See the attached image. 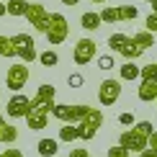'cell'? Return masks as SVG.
I'll use <instances>...</instances> for the list:
<instances>
[{
	"instance_id": "obj_1",
	"label": "cell",
	"mask_w": 157,
	"mask_h": 157,
	"mask_svg": "<svg viewBox=\"0 0 157 157\" xmlns=\"http://www.w3.org/2000/svg\"><path fill=\"white\" fill-rule=\"evenodd\" d=\"M88 111H90V106H82V103H75V106H70V103H54L52 116L59 119L62 124H80Z\"/></svg>"
},
{
	"instance_id": "obj_2",
	"label": "cell",
	"mask_w": 157,
	"mask_h": 157,
	"mask_svg": "<svg viewBox=\"0 0 157 157\" xmlns=\"http://www.w3.org/2000/svg\"><path fill=\"white\" fill-rule=\"evenodd\" d=\"M70 34V23L67 18L62 16V13H52L49 16V29H47V41L52 47H57V44H62L64 39Z\"/></svg>"
},
{
	"instance_id": "obj_3",
	"label": "cell",
	"mask_w": 157,
	"mask_h": 157,
	"mask_svg": "<svg viewBox=\"0 0 157 157\" xmlns=\"http://www.w3.org/2000/svg\"><path fill=\"white\" fill-rule=\"evenodd\" d=\"M139 16L136 5H106L101 10L103 23H119V21H134Z\"/></svg>"
},
{
	"instance_id": "obj_4",
	"label": "cell",
	"mask_w": 157,
	"mask_h": 157,
	"mask_svg": "<svg viewBox=\"0 0 157 157\" xmlns=\"http://www.w3.org/2000/svg\"><path fill=\"white\" fill-rule=\"evenodd\" d=\"M77 126H80V139H82V142L93 139V136L98 134V129L103 126V111L90 106V111L85 113V119H82L80 124H77Z\"/></svg>"
},
{
	"instance_id": "obj_5",
	"label": "cell",
	"mask_w": 157,
	"mask_h": 157,
	"mask_svg": "<svg viewBox=\"0 0 157 157\" xmlns=\"http://www.w3.org/2000/svg\"><path fill=\"white\" fill-rule=\"evenodd\" d=\"M54 85H49V82H44V85H39V90H36V95L31 98V108L29 111H44V113H52V108H54Z\"/></svg>"
},
{
	"instance_id": "obj_6",
	"label": "cell",
	"mask_w": 157,
	"mask_h": 157,
	"mask_svg": "<svg viewBox=\"0 0 157 157\" xmlns=\"http://www.w3.org/2000/svg\"><path fill=\"white\" fill-rule=\"evenodd\" d=\"M29 64L26 62H18L13 64V67H8V75H5V85H8V90H13V93H21V90L26 88V82H29Z\"/></svg>"
},
{
	"instance_id": "obj_7",
	"label": "cell",
	"mask_w": 157,
	"mask_h": 157,
	"mask_svg": "<svg viewBox=\"0 0 157 157\" xmlns=\"http://www.w3.org/2000/svg\"><path fill=\"white\" fill-rule=\"evenodd\" d=\"M119 144L121 147H126L129 152H142V149H147L149 147V136H144L142 132H136V129H126V132H121L119 136Z\"/></svg>"
},
{
	"instance_id": "obj_8",
	"label": "cell",
	"mask_w": 157,
	"mask_h": 157,
	"mask_svg": "<svg viewBox=\"0 0 157 157\" xmlns=\"http://www.w3.org/2000/svg\"><path fill=\"white\" fill-rule=\"evenodd\" d=\"M49 16H52V13L44 8V3H31L29 10H26L29 23L34 26L36 31H41V34H47V29H49Z\"/></svg>"
},
{
	"instance_id": "obj_9",
	"label": "cell",
	"mask_w": 157,
	"mask_h": 157,
	"mask_svg": "<svg viewBox=\"0 0 157 157\" xmlns=\"http://www.w3.org/2000/svg\"><path fill=\"white\" fill-rule=\"evenodd\" d=\"M13 44H16V52H18V57H21V62L29 64V62L39 59L34 36H29V34H16V36H13Z\"/></svg>"
},
{
	"instance_id": "obj_10",
	"label": "cell",
	"mask_w": 157,
	"mask_h": 157,
	"mask_svg": "<svg viewBox=\"0 0 157 157\" xmlns=\"http://www.w3.org/2000/svg\"><path fill=\"white\" fill-rule=\"evenodd\" d=\"M95 57H98V44L93 39H80L75 44V49H72L75 64H90V59H95Z\"/></svg>"
},
{
	"instance_id": "obj_11",
	"label": "cell",
	"mask_w": 157,
	"mask_h": 157,
	"mask_svg": "<svg viewBox=\"0 0 157 157\" xmlns=\"http://www.w3.org/2000/svg\"><path fill=\"white\" fill-rule=\"evenodd\" d=\"M121 98V80H103L101 88H98V103L101 106H113Z\"/></svg>"
},
{
	"instance_id": "obj_12",
	"label": "cell",
	"mask_w": 157,
	"mask_h": 157,
	"mask_svg": "<svg viewBox=\"0 0 157 157\" xmlns=\"http://www.w3.org/2000/svg\"><path fill=\"white\" fill-rule=\"evenodd\" d=\"M29 108H31V98H26L21 93H16L8 101V116H10V119H26Z\"/></svg>"
},
{
	"instance_id": "obj_13",
	"label": "cell",
	"mask_w": 157,
	"mask_h": 157,
	"mask_svg": "<svg viewBox=\"0 0 157 157\" xmlns=\"http://www.w3.org/2000/svg\"><path fill=\"white\" fill-rule=\"evenodd\" d=\"M136 95H139L142 103H152V101H157V80H155V77H152V80H142L139 90H136Z\"/></svg>"
},
{
	"instance_id": "obj_14",
	"label": "cell",
	"mask_w": 157,
	"mask_h": 157,
	"mask_svg": "<svg viewBox=\"0 0 157 157\" xmlns=\"http://www.w3.org/2000/svg\"><path fill=\"white\" fill-rule=\"evenodd\" d=\"M26 124H29V129H34V132L47 129L49 113H44V111H29V113H26Z\"/></svg>"
},
{
	"instance_id": "obj_15",
	"label": "cell",
	"mask_w": 157,
	"mask_h": 157,
	"mask_svg": "<svg viewBox=\"0 0 157 157\" xmlns=\"http://www.w3.org/2000/svg\"><path fill=\"white\" fill-rule=\"evenodd\" d=\"M101 23H103V18H101V13H95V10H88V13H82V16H80V26H82L85 31L101 29Z\"/></svg>"
},
{
	"instance_id": "obj_16",
	"label": "cell",
	"mask_w": 157,
	"mask_h": 157,
	"mask_svg": "<svg viewBox=\"0 0 157 157\" xmlns=\"http://www.w3.org/2000/svg\"><path fill=\"white\" fill-rule=\"evenodd\" d=\"M119 75H121V80H136V77L142 75V67H136L134 59H126L119 67Z\"/></svg>"
},
{
	"instance_id": "obj_17",
	"label": "cell",
	"mask_w": 157,
	"mask_h": 157,
	"mask_svg": "<svg viewBox=\"0 0 157 157\" xmlns=\"http://www.w3.org/2000/svg\"><path fill=\"white\" fill-rule=\"evenodd\" d=\"M119 54L124 57V59H139V57H142V54H144V49H142V47H139V44H136V41H134V39H129V41H126V44H124V49L119 52Z\"/></svg>"
},
{
	"instance_id": "obj_18",
	"label": "cell",
	"mask_w": 157,
	"mask_h": 157,
	"mask_svg": "<svg viewBox=\"0 0 157 157\" xmlns=\"http://www.w3.org/2000/svg\"><path fill=\"white\" fill-rule=\"evenodd\" d=\"M18 139V129L13 126V124H0V144H13V142Z\"/></svg>"
},
{
	"instance_id": "obj_19",
	"label": "cell",
	"mask_w": 157,
	"mask_h": 157,
	"mask_svg": "<svg viewBox=\"0 0 157 157\" xmlns=\"http://www.w3.org/2000/svg\"><path fill=\"white\" fill-rule=\"evenodd\" d=\"M36 149H39V155H41V157H54L57 149H59V142H57V139H39Z\"/></svg>"
},
{
	"instance_id": "obj_20",
	"label": "cell",
	"mask_w": 157,
	"mask_h": 157,
	"mask_svg": "<svg viewBox=\"0 0 157 157\" xmlns=\"http://www.w3.org/2000/svg\"><path fill=\"white\" fill-rule=\"evenodd\" d=\"M0 57H5V59L18 57L16 44H13V36H3V34H0Z\"/></svg>"
},
{
	"instance_id": "obj_21",
	"label": "cell",
	"mask_w": 157,
	"mask_h": 157,
	"mask_svg": "<svg viewBox=\"0 0 157 157\" xmlns=\"http://www.w3.org/2000/svg\"><path fill=\"white\" fill-rule=\"evenodd\" d=\"M59 139H62V142H75V139H80V126H77V124H62Z\"/></svg>"
},
{
	"instance_id": "obj_22",
	"label": "cell",
	"mask_w": 157,
	"mask_h": 157,
	"mask_svg": "<svg viewBox=\"0 0 157 157\" xmlns=\"http://www.w3.org/2000/svg\"><path fill=\"white\" fill-rule=\"evenodd\" d=\"M8 16H26V10H29V0H8Z\"/></svg>"
},
{
	"instance_id": "obj_23",
	"label": "cell",
	"mask_w": 157,
	"mask_h": 157,
	"mask_svg": "<svg viewBox=\"0 0 157 157\" xmlns=\"http://www.w3.org/2000/svg\"><path fill=\"white\" fill-rule=\"evenodd\" d=\"M132 39H134L136 44H139L142 49H149V47H155V34H152V31H147V29H144V31H136V34H134Z\"/></svg>"
},
{
	"instance_id": "obj_24",
	"label": "cell",
	"mask_w": 157,
	"mask_h": 157,
	"mask_svg": "<svg viewBox=\"0 0 157 157\" xmlns=\"http://www.w3.org/2000/svg\"><path fill=\"white\" fill-rule=\"evenodd\" d=\"M126 41H129V36H126V34H111V36H108V47L113 49V52H121Z\"/></svg>"
},
{
	"instance_id": "obj_25",
	"label": "cell",
	"mask_w": 157,
	"mask_h": 157,
	"mask_svg": "<svg viewBox=\"0 0 157 157\" xmlns=\"http://www.w3.org/2000/svg\"><path fill=\"white\" fill-rule=\"evenodd\" d=\"M39 62H41L44 67H54V64L59 62V57H57V52L47 49V52H44V54H39Z\"/></svg>"
},
{
	"instance_id": "obj_26",
	"label": "cell",
	"mask_w": 157,
	"mask_h": 157,
	"mask_svg": "<svg viewBox=\"0 0 157 157\" xmlns=\"http://www.w3.org/2000/svg\"><path fill=\"white\" fill-rule=\"evenodd\" d=\"M111 67H116V62H113V57H111V54L98 57V70H111Z\"/></svg>"
},
{
	"instance_id": "obj_27",
	"label": "cell",
	"mask_w": 157,
	"mask_h": 157,
	"mask_svg": "<svg viewBox=\"0 0 157 157\" xmlns=\"http://www.w3.org/2000/svg\"><path fill=\"white\" fill-rule=\"evenodd\" d=\"M134 129H136V132H142L144 136H152V132H155L152 121H139V124H134Z\"/></svg>"
},
{
	"instance_id": "obj_28",
	"label": "cell",
	"mask_w": 157,
	"mask_h": 157,
	"mask_svg": "<svg viewBox=\"0 0 157 157\" xmlns=\"http://www.w3.org/2000/svg\"><path fill=\"white\" fill-rule=\"evenodd\" d=\"M108 157H132V152H129L126 147L116 144V147H111V149H108Z\"/></svg>"
},
{
	"instance_id": "obj_29",
	"label": "cell",
	"mask_w": 157,
	"mask_h": 157,
	"mask_svg": "<svg viewBox=\"0 0 157 157\" xmlns=\"http://www.w3.org/2000/svg\"><path fill=\"white\" fill-rule=\"evenodd\" d=\"M155 75H157V62H155V64H147V67H142V75H139V77H142V80H152Z\"/></svg>"
},
{
	"instance_id": "obj_30",
	"label": "cell",
	"mask_w": 157,
	"mask_h": 157,
	"mask_svg": "<svg viewBox=\"0 0 157 157\" xmlns=\"http://www.w3.org/2000/svg\"><path fill=\"white\" fill-rule=\"evenodd\" d=\"M144 26H147V31H152V34H157V13H155V10L149 13V16H147Z\"/></svg>"
},
{
	"instance_id": "obj_31",
	"label": "cell",
	"mask_w": 157,
	"mask_h": 157,
	"mask_svg": "<svg viewBox=\"0 0 157 157\" xmlns=\"http://www.w3.org/2000/svg\"><path fill=\"white\" fill-rule=\"evenodd\" d=\"M119 124L121 126H134V113L132 111H124V113L119 116Z\"/></svg>"
},
{
	"instance_id": "obj_32",
	"label": "cell",
	"mask_w": 157,
	"mask_h": 157,
	"mask_svg": "<svg viewBox=\"0 0 157 157\" xmlns=\"http://www.w3.org/2000/svg\"><path fill=\"white\" fill-rule=\"evenodd\" d=\"M82 82H85V80H82V75H77V72L67 77V85H70V88H80Z\"/></svg>"
},
{
	"instance_id": "obj_33",
	"label": "cell",
	"mask_w": 157,
	"mask_h": 157,
	"mask_svg": "<svg viewBox=\"0 0 157 157\" xmlns=\"http://www.w3.org/2000/svg\"><path fill=\"white\" fill-rule=\"evenodd\" d=\"M70 157H93L88 152V149H72V152H70Z\"/></svg>"
},
{
	"instance_id": "obj_34",
	"label": "cell",
	"mask_w": 157,
	"mask_h": 157,
	"mask_svg": "<svg viewBox=\"0 0 157 157\" xmlns=\"http://www.w3.org/2000/svg\"><path fill=\"white\" fill-rule=\"evenodd\" d=\"M139 157H157V149L147 147V149H142V152H139Z\"/></svg>"
},
{
	"instance_id": "obj_35",
	"label": "cell",
	"mask_w": 157,
	"mask_h": 157,
	"mask_svg": "<svg viewBox=\"0 0 157 157\" xmlns=\"http://www.w3.org/2000/svg\"><path fill=\"white\" fill-rule=\"evenodd\" d=\"M3 157H23V155H21V149H5Z\"/></svg>"
},
{
	"instance_id": "obj_36",
	"label": "cell",
	"mask_w": 157,
	"mask_h": 157,
	"mask_svg": "<svg viewBox=\"0 0 157 157\" xmlns=\"http://www.w3.org/2000/svg\"><path fill=\"white\" fill-rule=\"evenodd\" d=\"M149 147H152V149H157V129L152 132V136H149Z\"/></svg>"
},
{
	"instance_id": "obj_37",
	"label": "cell",
	"mask_w": 157,
	"mask_h": 157,
	"mask_svg": "<svg viewBox=\"0 0 157 157\" xmlns=\"http://www.w3.org/2000/svg\"><path fill=\"white\" fill-rule=\"evenodd\" d=\"M5 13H8V5H5V3H0V18H3Z\"/></svg>"
},
{
	"instance_id": "obj_38",
	"label": "cell",
	"mask_w": 157,
	"mask_h": 157,
	"mask_svg": "<svg viewBox=\"0 0 157 157\" xmlns=\"http://www.w3.org/2000/svg\"><path fill=\"white\" fill-rule=\"evenodd\" d=\"M59 3H62V5H77L80 0H59Z\"/></svg>"
},
{
	"instance_id": "obj_39",
	"label": "cell",
	"mask_w": 157,
	"mask_h": 157,
	"mask_svg": "<svg viewBox=\"0 0 157 157\" xmlns=\"http://www.w3.org/2000/svg\"><path fill=\"white\" fill-rule=\"evenodd\" d=\"M152 10H155V13H157V0H152Z\"/></svg>"
},
{
	"instance_id": "obj_40",
	"label": "cell",
	"mask_w": 157,
	"mask_h": 157,
	"mask_svg": "<svg viewBox=\"0 0 157 157\" xmlns=\"http://www.w3.org/2000/svg\"><path fill=\"white\" fill-rule=\"evenodd\" d=\"M90 3H106V0H90Z\"/></svg>"
},
{
	"instance_id": "obj_41",
	"label": "cell",
	"mask_w": 157,
	"mask_h": 157,
	"mask_svg": "<svg viewBox=\"0 0 157 157\" xmlns=\"http://www.w3.org/2000/svg\"><path fill=\"white\" fill-rule=\"evenodd\" d=\"M3 121H5V119H3V113H0V124H3Z\"/></svg>"
},
{
	"instance_id": "obj_42",
	"label": "cell",
	"mask_w": 157,
	"mask_h": 157,
	"mask_svg": "<svg viewBox=\"0 0 157 157\" xmlns=\"http://www.w3.org/2000/svg\"><path fill=\"white\" fill-rule=\"evenodd\" d=\"M147 3H152V0H147Z\"/></svg>"
},
{
	"instance_id": "obj_43",
	"label": "cell",
	"mask_w": 157,
	"mask_h": 157,
	"mask_svg": "<svg viewBox=\"0 0 157 157\" xmlns=\"http://www.w3.org/2000/svg\"><path fill=\"white\" fill-rule=\"evenodd\" d=\"M0 157H3V152H0Z\"/></svg>"
},
{
	"instance_id": "obj_44",
	"label": "cell",
	"mask_w": 157,
	"mask_h": 157,
	"mask_svg": "<svg viewBox=\"0 0 157 157\" xmlns=\"http://www.w3.org/2000/svg\"><path fill=\"white\" fill-rule=\"evenodd\" d=\"M0 98H3V93H0Z\"/></svg>"
}]
</instances>
